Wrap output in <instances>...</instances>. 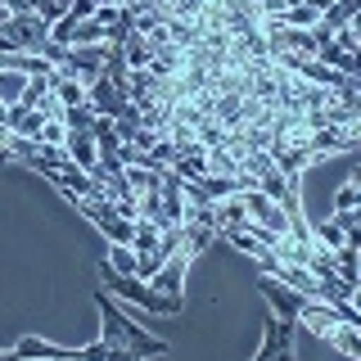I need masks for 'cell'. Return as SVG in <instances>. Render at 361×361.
I'll return each mask as SVG.
<instances>
[{
    "instance_id": "cell-1",
    "label": "cell",
    "mask_w": 361,
    "mask_h": 361,
    "mask_svg": "<svg viewBox=\"0 0 361 361\" xmlns=\"http://www.w3.org/2000/svg\"><path fill=\"white\" fill-rule=\"evenodd\" d=\"M95 307H99V338H109V343H118L127 357H163L167 343L154 334H145L135 321H127V316L118 312V302L109 298V289L95 293Z\"/></svg>"
},
{
    "instance_id": "cell-2",
    "label": "cell",
    "mask_w": 361,
    "mask_h": 361,
    "mask_svg": "<svg viewBox=\"0 0 361 361\" xmlns=\"http://www.w3.org/2000/svg\"><path fill=\"white\" fill-rule=\"evenodd\" d=\"M99 280H104L109 293L127 298L131 307H145V312H154V316H176V312H180V298H176V293H158V289L145 285L140 276H122V271L109 267V257L99 262Z\"/></svg>"
},
{
    "instance_id": "cell-3",
    "label": "cell",
    "mask_w": 361,
    "mask_h": 361,
    "mask_svg": "<svg viewBox=\"0 0 361 361\" xmlns=\"http://www.w3.org/2000/svg\"><path fill=\"white\" fill-rule=\"evenodd\" d=\"M86 104L99 113V118H122V113L131 109V95H127V86H118V82H109L104 73L95 77V82L86 86Z\"/></svg>"
},
{
    "instance_id": "cell-4",
    "label": "cell",
    "mask_w": 361,
    "mask_h": 361,
    "mask_svg": "<svg viewBox=\"0 0 361 361\" xmlns=\"http://www.w3.org/2000/svg\"><path fill=\"white\" fill-rule=\"evenodd\" d=\"M298 325H302V330H312L316 338H330V334H334V325H343V316H338V302L302 298V307H298Z\"/></svg>"
},
{
    "instance_id": "cell-5",
    "label": "cell",
    "mask_w": 361,
    "mask_h": 361,
    "mask_svg": "<svg viewBox=\"0 0 361 361\" xmlns=\"http://www.w3.org/2000/svg\"><path fill=\"white\" fill-rule=\"evenodd\" d=\"M104 54H109V41H99V45H68V59L59 68H68L73 77H82V82L90 86L99 73H104Z\"/></svg>"
},
{
    "instance_id": "cell-6",
    "label": "cell",
    "mask_w": 361,
    "mask_h": 361,
    "mask_svg": "<svg viewBox=\"0 0 361 361\" xmlns=\"http://www.w3.org/2000/svg\"><path fill=\"white\" fill-rule=\"evenodd\" d=\"M276 357H285V361L293 357V321L267 312V338L257 348V361H276Z\"/></svg>"
},
{
    "instance_id": "cell-7",
    "label": "cell",
    "mask_w": 361,
    "mask_h": 361,
    "mask_svg": "<svg viewBox=\"0 0 361 361\" xmlns=\"http://www.w3.org/2000/svg\"><path fill=\"white\" fill-rule=\"evenodd\" d=\"M262 293H267L271 312H276V316H285V321H293V325H298V307H302V298H307V293H298V289L280 285L276 276H262Z\"/></svg>"
},
{
    "instance_id": "cell-8",
    "label": "cell",
    "mask_w": 361,
    "mask_h": 361,
    "mask_svg": "<svg viewBox=\"0 0 361 361\" xmlns=\"http://www.w3.org/2000/svg\"><path fill=\"white\" fill-rule=\"evenodd\" d=\"M0 357H45V361H63V357H73V361H82V348H54V343H45V338L27 334V338H18L14 348H0Z\"/></svg>"
},
{
    "instance_id": "cell-9",
    "label": "cell",
    "mask_w": 361,
    "mask_h": 361,
    "mask_svg": "<svg viewBox=\"0 0 361 361\" xmlns=\"http://www.w3.org/2000/svg\"><path fill=\"white\" fill-rule=\"evenodd\" d=\"M185 267H190V253H180V248H176V253L167 257V262L158 267L154 276L145 280V285L158 289V293H176V298H180V285H185Z\"/></svg>"
},
{
    "instance_id": "cell-10",
    "label": "cell",
    "mask_w": 361,
    "mask_h": 361,
    "mask_svg": "<svg viewBox=\"0 0 361 361\" xmlns=\"http://www.w3.org/2000/svg\"><path fill=\"white\" fill-rule=\"evenodd\" d=\"M41 122L45 118L32 104H23V99H18V104H5V127L14 131V135H32V140H37V135H41Z\"/></svg>"
},
{
    "instance_id": "cell-11",
    "label": "cell",
    "mask_w": 361,
    "mask_h": 361,
    "mask_svg": "<svg viewBox=\"0 0 361 361\" xmlns=\"http://www.w3.org/2000/svg\"><path fill=\"white\" fill-rule=\"evenodd\" d=\"M63 149L73 154V163L82 167V172H95V167H99V149H95V135H90V131H68Z\"/></svg>"
},
{
    "instance_id": "cell-12",
    "label": "cell",
    "mask_w": 361,
    "mask_h": 361,
    "mask_svg": "<svg viewBox=\"0 0 361 361\" xmlns=\"http://www.w3.org/2000/svg\"><path fill=\"white\" fill-rule=\"evenodd\" d=\"M50 90L59 95V104H63V109H73V104H86V82H82V77H73L68 68H54V77H50Z\"/></svg>"
},
{
    "instance_id": "cell-13",
    "label": "cell",
    "mask_w": 361,
    "mask_h": 361,
    "mask_svg": "<svg viewBox=\"0 0 361 361\" xmlns=\"http://www.w3.org/2000/svg\"><path fill=\"white\" fill-rule=\"evenodd\" d=\"M231 226H248L244 195H226V199H217V235L231 231Z\"/></svg>"
},
{
    "instance_id": "cell-14",
    "label": "cell",
    "mask_w": 361,
    "mask_h": 361,
    "mask_svg": "<svg viewBox=\"0 0 361 361\" xmlns=\"http://www.w3.org/2000/svg\"><path fill=\"white\" fill-rule=\"evenodd\" d=\"M95 149H99V158H109V154H118L122 149V135H118V127H113V118H95Z\"/></svg>"
},
{
    "instance_id": "cell-15",
    "label": "cell",
    "mask_w": 361,
    "mask_h": 361,
    "mask_svg": "<svg viewBox=\"0 0 361 361\" xmlns=\"http://www.w3.org/2000/svg\"><path fill=\"white\" fill-rule=\"evenodd\" d=\"M122 54H127V68H149L154 59V45L140 37V32H131L127 41H122Z\"/></svg>"
},
{
    "instance_id": "cell-16",
    "label": "cell",
    "mask_w": 361,
    "mask_h": 361,
    "mask_svg": "<svg viewBox=\"0 0 361 361\" xmlns=\"http://www.w3.org/2000/svg\"><path fill=\"white\" fill-rule=\"evenodd\" d=\"M99 41H104V23H99V18H77L73 23L68 45H99Z\"/></svg>"
},
{
    "instance_id": "cell-17",
    "label": "cell",
    "mask_w": 361,
    "mask_h": 361,
    "mask_svg": "<svg viewBox=\"0 0 361 361\" xmlns=\"http://www.w3.org/2000/svg\"><path fill=\"white\" fill-rule=\"evenodd\" d=\"M23 86H27V73H14V68H0V104H18Z\"/></svg>"
},
{
    "instance_id": "cell-18",
    "label": "cell",
    "mask_w": 361,
    "mask_h": 361,
    "mask_svg": "<svg viewBox=\"0 0 361 361\" xmlns=\"http://www.w3.org/2000/svg\"><path fill=\"white\" fill-rule=\"evenodd\" d=\"M95 118H99V113L90 109V104H73V109H63V127H68V131H95Z\"/></svg>"
},
{
    "instance_id": "cell-19",
    "label": "cell",
    "mask_w": 361,
    "mask_h": 361,
    "mask_svg": "<svg viewBox=\"0 0 361 361\" xmlns=\"http://www.w3.org/2000/svg\"><path fill=\"white\" fill-rule=\"evenodd\" d=\"M208 172H221V176H235L240 172V158H235L226 145H212L208 149Z\"/></svg>"
},
{
    "instance_id": "cell-20",
    "label": "cell",
    "mask_w": 361,
    "mask_h": 361,
    "mask_svg": "<svg viewBox=\"0 0 361 361\" xmlns=\"http://www.w3.org/2000/svg\"><path fill=\"white\" fill-rule=\"evenodd\" d=\"M325 343H334L338 353H348V357H361V334L353 330V325H334V334L325 338Z\"/></svg>"
},
{
    "instance_id": "cell-21",
    "label": "cell",
    "mask_w": 361,
    "mask_h": 361,
    "mask_svg": "<svg viewBox=\"0 0 361 361\" xmlns=\"http://www.w3.org/2000/svg\"><path fill=\"white\" fill-rule=\"evenodd\" d=\"M316 23H321V9L307 5V0H302V5H289V9H285V27H316Z\"/></svg>"
},
{
    "instance_id": "cell-22",
    "label": "cell",
    "mask_w": 361,
    "mask_h": 361,
    "mask_svg": "<svg viewBox=\"0 0 361 361\" xmlns=\"http://www.w3.org/2000/svg\"><path fill=\"white\" fill-rule=\"evenodd\" d=\"M312 240L321 244V248H338V244H343V226H338L334 217L330 221H316L312 226Z\"/></svg>"
},
{
    "instance_id": "cell-23",
    "label": "cell",
    "mask_w": 361,
    "mask_h": 361,
    "mask_svg": "<svg viewBox=\"0 0 361 361\" xmlns=\"http://www.w3.org/2000/svg\"><path fill=\"white\" fill-rule=\"evenodd\" d=\"M109 267L122 271V276H135V253H131V244H109Z\"/></svg>"
},
{
    "instance_id": "cell-24",
    "label": "cell",
    "mask_w": 361,
    "mask_h": 361,
    "mask_svg": "<svg viewBox=\"0 0 361 361\" xmlns=\"http://www.w3.org/2000/svg\"><path fill=\"white\" fill-rule=\"evenodd\" d=\"M37 140H45V145H63L68 140V127H63V118H45L41 122V135Z\"/></svg>"
},
{
    "instance_id": "cell-25",
    "label": "cell",
    "mask_w": 361,
    "mask_h": 361,
    "mask_svg": "<svg viewBox=\"0 0 361 361\" xmlns=\"http://www.w3.org/2000/svg\"><path fill=\"white\" fill-rule=\"evenodd\" d=\"M357 203H361V185H353V180H348V185H338L334 208H357Z\"/></svg>"
},
{
    "instance_id": "cell-26",
    "label": "cell",
    "mask_w": 361,
    "mask_h": 361,
    "mask_svg": "<svg viewBox=\"0 0 361 361\" xmlns=\"http://www.w3.org/2000/svg\"><path fill=\"white\" fill-rule=\"evenodd\" d=\"M37 5L41 0H5V18L9 14H37Z\"/></svg>"
},
{
    "instance_id": "cell-27",
    "label": "cell",
    "mask_w": 361,
    "mask_h": 361,
    "mask_svg": "<svg viewBox=\"0 0 361 361\" xmlns=\"http://www.w3.org/2000/svg\"><path fill=\"white\" fill-rule=\"evenodd\" d=\"M95 9H99V0H73V5H68V14H73V18H90Z\"/></svg>"
},
{
    "instance_id": "cell-28",
    "label": "cell",
    "mask_w": 361,
    "mask_h": 361,
    "mask_svg": "<svg viewBox=\"0 0 361 361\" xmlns=\"http://www.w3.org/2000/svg\"><path fill=\"white\" fill-rule=\"evenodd\" d=\"M348 27H353V37H361V9H357L353 18H348Z\"/></svg>"
},
{
    "instance_id": "cell-29",
    "label": "cell",
    "mask_w": 361,
    "mask_h": 361,
    "mask_svg": "<svg viewBox=\"0 0 361 361\" xmlns=\"http://www.w3.org/2000/svg\"><path fill=\"white\" fill-rule=\"evenodd\" d=\"M348 302H353V307L361 312V280H357V285H353V298H348Z\"/></svg>"
},
{
    "instance_id": "cell-30",
    "label": "cell",
    "mask_w": 361,
    "mask_h": 361,
    "mask_svg": "<svg viewBox=\"0 0 361 361\" xmlns=\"http://www.w3.org/2000/svg\"><path fill=\"white\" fill-rule=\"evenodd\" d=\"M348 180H353V185H361V163L353 167V176H348Z\"/></svg>"
},
{
    "instance_id": "cell-31",
    "label": "cell",
    "mask_w": 361,
    "mask_h": 361,
    "mask_svg": "<svg viewBox=\"0 0 361 361\" xmlns=\"http://www.w3.org/2000/svg\"><path fill=\"white\" fill-rule=\"evenodd\" d=\"M289 5H302V0H285V9H289Z\"/></svg>"
},
{
    "instance_id": "cell-32",
    "label": "cell",
    "mask_w": 361,
    "mask_h": 361,
    "mask_svg": "<svg viewBox=\"0 0 361 361\" xmlns=\"http://www.w3.org/2000/svg\"><path fill=\"white\" fill-rule=\"evenodd\" d=\"M0 18H5V0H0Z\"/></svg>"
}]
</instances>
